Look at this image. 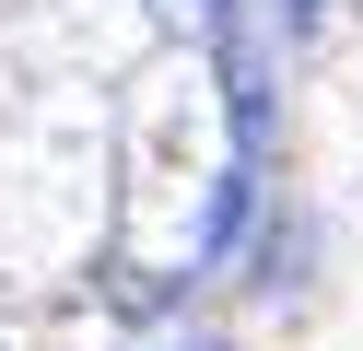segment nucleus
<instances>
[{"label":"nucleus","instance_id":"1","mask_svg":"<svg viewBox=\"0 0 363 351\" xmlns=\"http://www.w3.org/2000/svg\"><path fill=\"white\" fill-rule=\"evenodd\" d=\"M152 23H164V35H223L235 0H152Z\"/></svg>","mask_w":363,"mask_h":351},{"label":"nucleus","instance_id":"2","mask_svg":"<svg viewBox=\"0 0 363 351\" xmlns=\"http://www.w3.org/2000/svg\"><path fill=\"white\" fill-rule=\"evenodd\" d=\"M281 12H293V23H316V12H328V0H281Z\"/></svg>","mask_w":363,"mask_h":351}]
</instances>
